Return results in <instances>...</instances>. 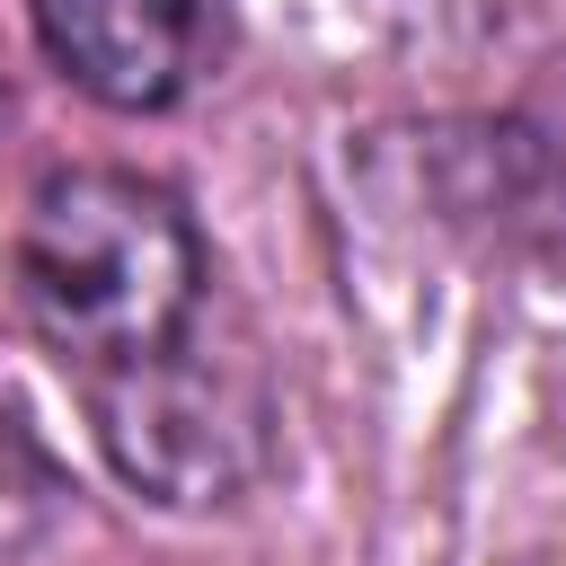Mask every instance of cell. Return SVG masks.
Returning a JSON list of instances; mask_svg holds the SVG:
<instances>
[{
	"instance_id": "1",
	"label": "cell",
	"mask_w": 566,
	"mask_h": 566,
	"mask_svg": "<svg viewBox=\"0 0 566 566\" xmlns=\"http://www.w3.org/2000/svg\"><path fill=\"white\" fill-rule=\"evenodd\" d=\"M18 318L88 380L159 354L203 310V239L186 203L133 168H62L9 239Z\"/></svg>"
},
{
	"instance_id": "2",
	"label": "cell",
	"mask_w": 566,
	"mask_h": 566,
	"mask_svg": "<svg viewBox=\"0 0 566 566\" xmlns=\"http://www.w3.org/2000/svg\"><path fill=\"white\" fill-rule=\"evenodd\" d=\"M88 424L115 460L124 486H142L168 513H203L230 504L265 478L274 460V398L256 354L221 345L195 310L186 336H168L159 354H133L115 371H88Z\"/></svg>"
},
{
	"instance_id": "3",
	"label": "cell",
	"mask_w": 566,
	"mask_h": 566,
	"mask_svg": "<svg viewBox=\"0 0 566 566\" xmlns=\"http://www.w3.org/2000/svg\"><path fill=\"white\" fill-rule=\"evenodd\" d=\"M35 44L80 97L159 115L203 62V0H35Z\"/></svg>"
},
{
	"instance_id": "4",
	"label": "cell",
	"mask_w": 566,
	"mask_h": 566,
	"mask_svg": "<svg viewBox=\"0 0 566 566\" xmlns=\"http://www.w3.org/2000/svg\"><path fill=\"white\" fill-rule=\"evenodd\" d=\"M53 513H62V469L27 442V424H18V416H0V557H9V548H27Z\"/></svg>"
}]
</instances>
